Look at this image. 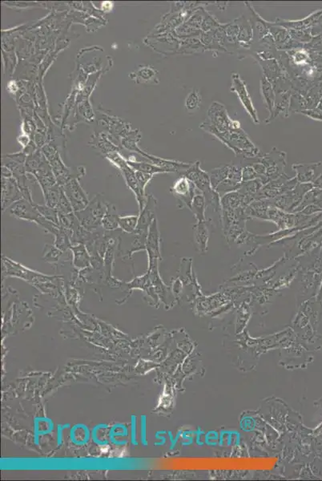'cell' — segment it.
Returning <instances> with one entry per match:
<instances>
[{"label": "cell", "mask_w": 322, "mask_h": 481, "mask_svg": "<svg viewBox=\"0 0 322 481\" xmlns=\"http://www.w3.org/2000/svg\"><path fill=\"white\" fill-rule=\"evenodd\" d=\"M3 276L18 278L26 281L32 286L40 288L44 290V288L50 287L56 276L45 275L39 272L31 270L21 264L12 261L7 257H3Z\"/></svg>", "instance_id": "6da1fadb"}, {"label": "cell", "mask_w": 322, "mask_h": 481, "mask_svg": "<svg viewBox=\"0 0 322 481\" xmlns=\"http://www.w3.org/2000/svg\"><path fill=\"white\" fill-rule=\"evenodd\" d=\"M209 121L204 122L200 128L214 136L226 133L231 130L241 128L240 123L229 117L225 106L218 102H214L208 111Z\"/></svg>", "instance_id": "7a4b0ae2"}, {"label": "cell", "mask_w": 322, "mask_h": 481, "mask_svg": "<svg viewBox=\"0 0 322 481\" xmlns=\"http://www.w3.org/2000/svg\"><path fill=\"white\" fill-rule=\"evenodd\" d=\"M107 205L108 202L104 196L97 194L90 201L84 210L76 212L75 214L86 230L95 231L102 228V220L107 210Z\"/></svg>", "instance_id": "3957f363"}, {"label": "cell", "mask_w": 322, "mask_h": 481, "mask_svg": "<svg viewBox=\"0 0 322 481\" xmlns=\"http://www.w3.org/2000/svg\"><path fill=\"white\" fill-rule=\"evenodd\" d=\"M9 213L11 215L14 216L15 218L24 220L26 222H34L36 225L42 227L48 234H53L56 228L60 226L45 219L36 209L35 203H31L26 199L20 200L14 205H12L9 208Z\"/></svg>", "instance_id": "277c9868"}, {"label": "cell", "mask_w": 322, "mask_h": 481, "mask_svg": "<svg viewBox=\"0 0 322 481\" xmlns=\"http://www.w3.org/2000/svg\"><path fill=\"white\" fill-rule=\"evenodd\" d=\"M216 137L233 150L237 155L245 154L247 156H256L260 152L259 148L251 141L246 132L241 128L231 130Z\"/></svg>", "instance_id": "5b68a950"}, {"label": "cell", "mask_w": 322, "mask_h": 481, "mask_svg": "<svg viewBox=\"0 0 322 481\" xmlns=\"http://www.w3.org/2000/svg\"><path fill=\"white\" fill-rule=\"evenodd\" d=\"M231 91L235 92L238 96V99L241 101L243 107L246 110L247 113L249 114L251 119L253 120L255 124H259L258 115H257V110L253 105V100L249 94L246 84L244 82V80L241 78V76L237 73H233L232 75V86H231Z\"/></svg>", "instance_id": "8992f818"}, {"label": "cell", "mask_w": 322, "mask_h": 481, "mask_svg": "<svg viewBox=\"0 0 322 481\" xmlns=\"http://www.w3.org/2000/svg\"><path fill=\"white\" fill-rule=\"evenodd\" d=\"M62 188L72 205L74 213L81 211L87 207L90 202L88 196L82 189L77 178L70 180L67 184L62 186Z\"/></svg>", "instance_id": "52a82bcc"}, {"label": "cell", "mask_w": 322, "mask_h": 481, "mask_svg": "<svg viewBox=\"0 0 322 481\" xmlns=\"http://www.w3.org/2000/svg\"><path fill=\"white\" fill-rule=\"evenodd\" d=\"M117 168L123 174V178L125 180L127 187L135 194V199L137 201L138 206H139V212L141 211L147 202V196H145L144 190H142L139 186V182L135 177V170L127 164L126 160L119 165Z\"/></svg>", "instance_id": "ba28073f"}, {"label": "cell", "mask_w": 322, "mask_h": 481, "mask_svg": "<svg viewBox=\"0 0 322 481\" xmlns=\"http://www.w3.org/2000/svg\"><path fill=\"white\" fill-rule=\"evenodd\" d=\"M24 199V194L20 190L18 183L13 178H3L2 179V211H6L8 208L20 200Z\"/></svg>", "instance_id": "9c48e42d"}, {"label": "cell", "mask_w": 322, "mask_h": 481, "mask_svg": "<svg viewBox=\"0 0 322 481\" xmlns=\"http://www.w3.org/2000/svg\"><path fill=\"white\" fill-rule=\"evenodd\" d=\"M172 193L181 202L186 204L192 210V204L195 197V185L186 177L180 178L171 189Z\"/></svg>", "instance_id": "30bf717a"}, {"label": "cell", "mask_w": 322, "mask_h": 481, "mask_svg": "<svg viewBox=\"0 0 322 481\" xmlns=\"http://www.w3.org/2000/svg\"><path fill=\"white\" fill-rule=\"evenodd\" d=\"M156 206V199L153 195L147 196V202L141 211H139L138 226L135 232L148 234L151 224L155 218V210Z\"/></svg>", "instance_id": "8fae6325"}, {"label": "cell", "mask_w": 322, "mask_h": 481, "mask_svg": "<svg viewBox=\"0 0 322 481\" xmlns=\"http://www.w3.org/2000/svg\"><path fill=\"white\" fill-rule=\"evenodd\" d=\"M159 242L160 238L158 230L157 219L155 218L150 226L146 242V251L148 256V262L161 259Z\"/></svg>", "instance_id": "7c38bea8"}, {"label": "cell", "mask_w": 322, "mask_h": 481, "mask_svg": "<svg viewBox=\"0 0 322 481\" xmlns=\"http://www.w3.org/2000/svg\"><path fill=\"white\" fill-rule=\"evenodd\" d=\"M72 254L74 267L81 270L91 266V254L84 244L72 245L70 248Z\"/></svg>", "instance_id": "4fadbf2b"}, {"label": "cell", "mask_w": 322, "mask_h": 481, "mask_svg": "<svg viewBox=\"0 0 322 481\" xmlns=\"http://www.w3.org/2000/svg\"><path fill=\"white\" fill-rule=\"evenodd\" d=\"M238 43L243 48H249L253 40V28L251 23H249L244 17L239 18Z\"/></svg>", "instance_id": "5bb4252c"}, {"label": "cell", "mask_w": 322, "mask_h": 481, "mask_svg": "<svg viewBox=\"0 0 322 481\" xmlns=\"http://www.w3.org/2000/svg\"><path fill=\"white\" fill-rule=\"evenodd\" d=\"M119 218L117 209L115 205L108 203L107 210L102 220V228L106 231H114L119 229Z\"/></svg>", "instance_id": "9a60e30c"}, {"label": "cell", "mask_w": 322, "mask_h": 481, "mask_svg": "<svg viewBox=\"0 0 322 481\" xmlns=\"http://www.w3.org/2000/svg\"><path fill=\"white\" fill-rule=\"evenodd\" d=\"M52 235L55 237L54 245L63 252L68 251L72 246L71 242V231L67 229L57 226Z\"/></svg>", "instance_id": "2e32d148"}, {"label": "cell", "mask_w": 322, "mask_h": 481, "mask_svg": "<svg viewBox=\"0 0 322 481\" xmlns=\"http://www.w3.org/2000/svg\"><path fill=\"white\" fill-rule=\"evenodd\" d=\"M64 253V252L62 251L60 249H58L54 244H52V245L47 244L44 247L43 260L44 262L56 266L60 262Z\"/></svg>", "instance_id": "e0dca14e"}, {"label": "cell", "mask_w": 322, "mask_h": 481, "mask_svg": "<svg viewBox=\"0 0 322 481\" xmlns=\"http://www.w3.org/2000/svg\"><path fill=\"white\" fill-rule=\"evenodd\" d=\"M261 92H262L264 101L265 102L267 108L269 110L271 115L272 113L273 107H274V92L272 90V85L265 76L261 80Z\"/></svg>", "instance_id": "ac0fdd59"}, {"label": "cell", "mask_w": 322, "mask_h": 481, "mask_svg": "<svg viewBox=\"0 0 322 481\" xmlns=\"http://www.w3.org/2000/svg\"><path fill=\"white\" fill-rule=\"evenodd\" d=\"M139 215L122 216L119 218V229L126 234H133L136 230Z\"/></svg>", "instance_id": "d6986e66"}, {"label": "cell", "mask_w": 322, "mask_h": 481, "mask_svg": "<svg viewBox=\"0 0 322 481\" xmlns=\"http://www.w3.org/2000/svg\"><path fill=\"white\" fill-rule=\"evenodd\" d=\"M127 164L129 165L134 170L141 171V172L151 174V175H154V174H156L169 173L168 170L160 168V167H158V166H155V165L153 164H147V163H144V162H130V161H127Z\"/></svg>", "instance_id": "ffe728a7"}, {"label": "cell", "mask_w": 322, "mask_h": 481, "mask_svg": "<svg viewBox=\"0 0 322 481\" xmlns=\"http://www.w3.org/2000/svg\"><path fill=\"white\" fill-rule=\"evenodd\" d=\"M224 30H225V41L229 43V44H236L238 42L239 30V20H235L233 22L229 24H224Z\"/></svg>", "instance_id": "44dd1931"}, {"label": "cell", "mask_w": 322, "mask_h": 481, "mask_svg": "<svg viewBox=\"0 0 322 481\" xmlns=\"http://www.w3.org/2000/svg\"><path fill=\"white\" fill-rule=\"evenodd\" d=\"M35 206H36V209L38 210V211L40 212V214H41L45 219L48 220L49 222H52V223L56 224L57 226H60L59 214H58V211L56 209H52V208L49 207V206H47V205L43 206V205H38V204L35 203Z\"/></svg>", "instance_id": "7402d4cb"}, {"label": "cell", "mask_w": 322, "mask_h": 481, "mask_svg": "<svg viewBox=\"0 0 322 481\" xmlns=\"http://www.w3.org/2000/svg\"><path fill=\"white\" fill-rule=\"evenodd\" d=\"M201 104V95L197 89H193L185 100L186 109L190 112H196Z\"/></svg>", "instance_id": "603a6c76"}, {"label": "cell", "mask_w": 322, "mask_h": 481, "mask_svg": "<svg viewBox=\"0 0 322 481\" xmlns=\"http://www.w3.org/2000/svg\"><path fill=\"white\" fill-rule=\"evenodd\" d=\"M56 210H57L58 213H61V214H69L74 213L72 205L70 203L69 200L67 198V196H66L65 193H64V190H63L62 187Z\"/></svg>", "instance_id": "cb8c5ba5"}, {"label": "cell", "mask_w": 322, "mask_h": 481, "mask_svg": "<svg viewBox=\"0 0 322 481\" xmlns=\"http://www.w3.org/2000/svg\"><path fill=\"white\" fill-rule=\"evenodd\" d=\"M221 25V24H219L213 16L206 12L203 23L201 25V30L204 32H211L217 29Z\"/></svg>", "instance_id": "d4e9b609"}, {"label": "cell", "mask_w": 322, "mask_h": 481, "mask_svg": "<svg viewBox=\"0 0 322 481\" xmlns=\"http://www.w3.org/2000/svg\"><path fill=\"white\" fill-rule=\"evenodd\" d=\"M135 174L139 186L141 187L142 190H144L146 186L149 183L151 178H153V175L146 174V173L141 172V171H137V170H135Z\"/></svg>", "instance_id": "484cf974"}]
</instances>
